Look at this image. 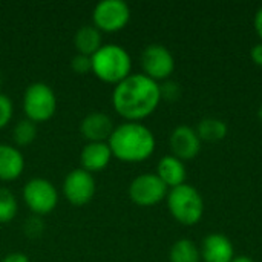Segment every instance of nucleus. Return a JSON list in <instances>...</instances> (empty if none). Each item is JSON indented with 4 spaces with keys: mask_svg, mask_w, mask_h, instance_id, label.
Here are the masks:
<instances>
[{
    "mask_svg": "<svg viewBox=\"0 0 262 262\" xmlns=\"http://www.w3.org/2000/svg\"><path fill=\"white\" fill-rule=\"evenodd\" d=\"M161 101L160 84L144 74H130L114 88L112 106L126 121L140 123L150 117Z\"/></svg>",
    "mask_w": 262,
    "mask_h": 262,
    "instance_id": "f257e3e1",
    "label": "nucleus"
},
{
    "mask_svg": "<svg viewBox=\"0 0 262 262\" xmlns=\"http://www.w3.org/2000/svg\"><path fill=\"white\" fill-rule=\"evenodd\" d=\"M112 157L123 163H143L155 152V135L154 132L134 121H126L115 126L111 138L107 140Z\"/></svg>",
    "mask_w": 262,
    "mask_h": 262,
    "instance_id": "f03ea898",
    "label": "nucleus"
},
{
    "mask_svg": "<svg viewBox=\"0 0 262 262\" xmlns=\"http://www.w3.org/2000/svg\"><path fill=\"white\" fill-rule=\"evenodd\" d=\"M92 74L103 83L118 84L132 74V58L129 52L115 43L103 45L92 57Z\"/></svg>",
    "mask_w": 262,
    "mask_h": 262,
    "instance_id": "7ed1b4c3",
    "label": "nucleus"
},
{
    "mask_svg": "<svg viewBox=\"0 0 262 262\" xmlns=\"http://www.w3.org/2000/svg\"><path fill=\"white\" fill-rule=\"evenodd\" d=\"M167 209L172 218L183 226H196L204 215V200L201 193L190 184H181L170 189L167 196Z\"/></svg>",
    "mask_w": 262,
    "mask_h": 262,
    "instance_id": "20e7f679",
    "label": "nucleus"
},
{
    "mask_svg": "<svg viewBox=\"0 0 262 262\" xmlns=\"http://www.w3.org/2000/svg\"><path fill=\"white\" fill-rule=\"evenodd\" d=\"M23 111L32 123L51 120L57 111V97L52 88L43 81L31 83L23 94Z\"/></svg>",
    "mask_w": 262,
    "mask_h": 262,
    "instance_id": "39448f33",
    "label": "nucleus"
},
{
    "mask_svg": "<svg viewBox=\"0 0 262 262\" xmlns=\"http://www.w3.org/2000/svg\"><path fill=\"white\" fill-rule=\"evenodd\" d=\"M23 200L28 209L35 215H48L58 204V192L46 178H32L23 187Z\"/></svg>",
    "mask_w": 262,
    "mask_h": 262,
    "instance_id": "423d86ee",
    "label": "nucleus"
},
{
    "mask_svg": "<svg viewBox=\"0 0 262 262\" xmlns=\"http://www.w3.org/2000/svg\"><path fill=\"white\" fill-rule=\"evenodd\" d=\"M130 8L123 0H103L92 11V25L101 32H118L127 26Z\"/></svg>",
    "mask_w": 262,
    "mask_h": 262,
    "instance_id": "0eeeda50",
    "label": "nucleus"
},
{
    "mask_svg": "<svg viewBox=\"0 0 262 262\" xmlns=\"http://www.w3.org/2000/svg\"><path fill=\"white\" fill-rule=\"evenodd\" d=\"M127 193L134 204L140 207H152L166 200L169 189L157 173H141L130 181Z\"/></svg>",
    "mask_w": 262,
    "mask_h": 262,
    "instance_id": "6e6552de",
    "label": "nucleus"
},
{
    "mask_svg": "<svg viewBox=\"0 0 262 262\" xmlns=\"http://www.w3.org/2000/svg\"><path fill=\"white\" fill-rule=\"evenodd\" d=\"M143 74L154 81L169 80V77L175 71V58L172 52L160 43H152L146 46L140 57Z\"/></svg>",
    "mask_w": 262,
    "mask_h": 262,
    "instance_id": "1a4fd4ad",
    "label": "nucleus"
},
{
    "mask_svg": "<svg viewBox=\"0 0 262 262\" xmlns=\"http://www.w3.org/2000/svg\"><path fill=\"white\" fill-rule=\"evenodd\" d=\"M97 192V183L92 173L84 169L71 170L63 181V195L72 206H86Z\"/></svg>",
    "mask_w": 262,
    "mask_h": 262,
    "instance_id": "9d476101",
    "label": "nucleus"
},
{
    "mask_svg": "<svg viewBox=\"0 0 262 262\" xmlns=\"http://www.w3.org/2000/svg\"><path fill=\"white\" fill-rule=\"evenodd\" d=\"M201 140L196 134V130L190 126L181 124L177 126L169 138V146L173 157H177L178 160L184 161H192L198 157L200 150H201Z\"/></svg>",
    "mask_w": 262,
    "mask_h": 262,
    "instance_id": "9b49d317",
    "label": "nucleus"
},
{
    "mask_svg": "<svg viewBox=\"0 0 262 262\" xmlns=\"http://www.w3.org/2000/svg\"><path fill=\"white\" fill-rule=\"evenodd\" d=\"M115 126L104 112H89L80 123V134L88 143H107Z\"/></svg>",
    "mask_w": 262,
    "mask_h": 262,
    "instance_id": "f8f14e48",
    "label": "nucleus"
},
{
    "mask_svg": "<svg viewBox=\"0 0 262 262\" xmlns=\"http://www.w3.org/2000/svg\"><path fill=\"white\" fill-rule=\"evenodd\" d=\"M200 252L204 262H232L235 258L233 244L223 233H209L203 239Z\"/></svg>",
    "mask_w": 262,
    "mask_h": 262,
    "instance_id": "ddd939ff",
    "label": "nucleus"
},
{
    "mask_svg": "<svg viewBox=\"0 0 262 262\" xmlns=\"http://www.w3.org/2000/svg\"><path fill=\"white\" fill-rule=\"evenodd\" d=\"M112 160V152L107 143H88L80 152V164L89 173L104 170Z\"/></svg>",
    "mask_w": 262,
    "mask_h": 262,
    "instance_id": "4468645a",
    "label": "nucleus"
},
{
    "mask_svg": "<svg viewBox=\"0 0 262 262\" xmlns=\"http://www.w3.org/2000/svg\"><path fill=\"white\" fill-rule=\"evenodd\" d=\"M25 170V157L18 147L0 143V181H15Z\"/></svg>",
    "mask_w": 262,
    "mask_h": 262,
    "instance_id": "2eb2a0df",
    "label": "nucleus"
},
{
    "mask_svg": "<svg viewBox=\"0 0 262 262\" xmlns=\"http://www.w3.org/2000/svg\"><path fill=\"white\" fill-rule=\"evenodd\" d=\"M157 177L167 186V189H175L186 184L187 170L181 160L173 155H164L157 164Z\"/></svg>",
    "mask_w": 262,
    "mask_h": 262,
    "instance_id": "dca6fc26",
    "label": "nucleus"
},
{
    "mask_svg": "<svg viewBox=\"0 0 262 262\" xmlns=\"http://www.w3.org/2000/svg\"><path fill=\"white\" fill-rule=\"evenodd\" d=\"M77 54L92 57L103 46V35L94 25H83L74 35Z\"/></svg>",
    "mask_w": 262,
    "mask_h": 262,
    "instance_id": "f3484780",
    "label": "nucleus"
},
{
    "mask_svg": "<svg viewBox=\"0 0 262 262\" xmlns=\"http://www.w3.org/2000/svg\"><path fill=\"white\" fill-rule=\"evenodd\" d=\"M195 130H196L201 141L218 143V141H223L227 137L229 127H227V123L224 120H221V118L206 117L198 123Z\"/></svg>",
    "mask_w": 262,
    "mask_h": 262,
    "instance_id": "a211bd4d",
    "label": "nucleus"
},
{
    "mask_svg": "<svg viewBox=\"0 0 262 262\" xmlns=\"http://www.w3.org/2000/svg\"><path fill=\"white\" fill-rule=\"evenodd\" d=\"M170 262H201L200 247L192 239H178L173 243L169 252Z\"/></svg>",
    "mask_w": 262,
    "mask_h": 262,
    "instance_id": "6ab92c4d",
    "label": "nucleus"
},
{
    "mask_svg": "<svg viewBox=\"0 0 262 262\" xmlns=\"http://www.w3.org/2000/svg\"><path fill=\"white\" fill-rule=\"evenodd\" d=\"M12 138L17 147H26L37 138V124L31 120H20L12 129Z\"/></svg>",
    "mask_w": 262,
    "mask_h": 262,
    "instance_id": "aec40b11",
    "label": "nucleus"
},
{
    "mask_svg": "<svg viewBox=\"0 0 262 262\" xmlns=\"http://www.w3.org/2000/svg\"><path fill=\"white\" fill-rule=\"evenodd\" d=\"M18 212V203L15 195L6 189L0 187V224H8L11 223Z\"/></svg>",
    "mask_w": 262,
    "mask_h": 262,
    "instance_id": "412c9836",
    "label": "nucleus"
},
{
    "mask_svg": "<svg viewBox=\"0 0 262 262\" xmlns=\"http://www.w3.org/2000/svg\"><path fill=\"white\" fill-rule=\"evenodd\" d=\"M12 114H14V106L11 98L0 92V129L6 127L11 123Z\"/></svg>",
    "mask_w": 262,
    "mask_h": 262,
    "instance_id": "4be33fe9",
    "label": "nucleus"
},
{
    "mask_svg": "<svg viewBox=\"0 0 262 262\" xmlns=\"http://www.w3.org/2000/svg\"><path fill=\"white\" fill-rule=\"evenodd\" d=\"M71 69L78 74V75H84L88 72H92V61L91 57L77 54L71 58Z\"/></svg>",
    "mask_w": 262,
    "mask_h": 262,
    "instance_id": "5701e85b",
    "label": "nucleus"
},
{
    "mask_svg": "<svg viewBox=\"0 0 262 262\" xmlns=\"http://www.w3.org/2000/svg\"><path fill=\"white\" fill-rule=\"evenodd\" d=\"M161 91V100L166 98L169 101H175L180 98V84L173 81H166L164 84H160Z\"/></svg>",
    "mask_w": 262,
    "mask_h": 262,
    "instance_id": "b1692460",
    "label": "nucleus"
},
{
    "mask_svg": "<svg viewBox=\"0 0 262 262\" xmlns=\"http://www.w3.org/2000/svg\"><path fill=\"white\" fill-rule=\"evenodd\" d=\"M25 232H26L29 236H38V235L43 232V223H41V220H38L37 216L28 220V223H26V226H25Z\"/></svg>",
    "mask_w": 262,
    "mask_h": 262,
    "instance_id": "393cba45",
    "label": "nucleus"
},
{
    "mask_svg": "<svg viewBox=\"0 0 262 262\" xmlns=\"http://www.w3.org/2000/svg\"><path fill=\"white\" fill-rule=\"evenodd\" d=\"M250 57H252V61L262 68V41H259L258 45H255L250 51Z\"/></svg>",
    "mask_w": 262,
    "mask_h": 262,
    "instance_id": "a878e982",
    "label": "nucleus"
},
{
    "mask_svg": "<svg viewBox=\"0 0 262 262\" xmlns=\"http://www.w3.org/2000/svg\"><path fill=\"white\" fill-rule=\"evenodd\" d=\"M2 262H31L29 258L25 255V253H20V252H14V253H8Z\"/></svg>",
    "mask_w": 262,
    "mask_h": 262,
    "instance_id": "bb28decb",
    "label": "nucleus"
},
{
    "mask_svg": "<svg viewBox=\"0 0 262 262\" xmlns=\"http://www.w3.org/2000/svg\"><path fill=\"white\" fill-rule=\"evenodd\" d=\"M253 25H255V31H256L258 37L261 38V41H262V6L258 9V11H256V14H255Z\"/></svg>",
    "mask_w": 262,
    "mask_h": 262,
    "instance_id": "cd10ccee",
    "label": "nucleus"
},
{
    "mask_svg": "<svg viewBox=\"0 0 262 262\" xmlns=\"http://www.w3.org/2000/svg\"><path fill=\"white\" fill-rule=\"evenodd\" d=\"M232 262H253L252 261V258H249V256H246V255H241V256H235Z\"/></svg>",
    "mask_w": 262,
    "mask_h": 262,
    "instance_id": "c85d7f7f",
    "label": "nucleus"
},
{
    "mask_svg": "<svg viewBox=\"0 0 262 262\" xmlns=\"http://www.w3.org/2000/svg\"><path fill=\"white\" fill-rule=\"evenodd\" d=\"M258 117H259V120L262 121V104L259 106V109H258Z\"/></svg>",
    "mask_w": 262,
    "mask_h": 262,
    "instance_id": "c756f323",
    "label": "nucleus"
}]
</instances>
